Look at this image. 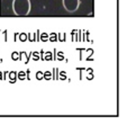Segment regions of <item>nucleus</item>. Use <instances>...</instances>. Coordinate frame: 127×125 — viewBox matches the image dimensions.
Segmentation results:
<instances>
[{
    "instance_id": "obj_1",
    "label": "nucleus",
    "mask_w": 127,
    "mask_h": 125,
    "mask_svg": "<svg viewBox=\"0 0 127 125\" xmlns=\"http://www.w3.org/2000/svg\"><path fill=\"white\" fill-rule=\"evenodd\" d=\"M12 10L17 16L25 17L31 11V1L29 0H14Z\"/></svg>"
},
{
    "instance_id": "obj_2",
    "label": "nucleus",
    "mask_w": 127,
    "mask_h": 125,
    "mask_svg": "<svg viewBox=\"0 0 127 125\" xmlns=\"http://www.w3.org/2000/svg\"><path fill=\"white\" fill-rule=\"evenodd\" d=\"M62 2L64 9L69 12L77 11L80 7V0H62Z\"/></svg>"
}]
</instances>
